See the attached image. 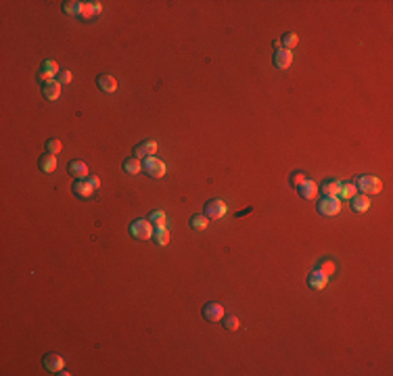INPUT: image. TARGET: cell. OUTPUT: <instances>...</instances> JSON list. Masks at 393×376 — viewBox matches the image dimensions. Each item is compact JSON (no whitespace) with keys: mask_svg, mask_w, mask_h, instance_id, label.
I'll return each instance as SVG.
<instances>
[{"mask_svg":"<svg viewBox=\"0 0 393 376\" xmlns=\"http://www.w3.org/2000/svg\"><path fill=\"white\" fill-rule=\"evenodd\" d=\"M61 84L57 82V79H50V82H46L44 86H42V96L46 98V100H57L59 96H61Z\"/></svg>","mask_w":393,"mask_h":376,"instance_id":"14","label":"cell"},{"mask_svg":"<svg viewBox=\"0 0 393 376\" xmlns=\"http://www.w3.org/2000/svg\"><path fill=\"white\" fill-rule=\"evenodd\" d=\"M341 211V201L337 197H322L318 201V213L320 216H337V213Z\"/></svg>","mask_w":393,"mask_h":376,"instance_id":"4","label":"cell"},{"mask_svg":"<svg viewBox=\"0 0 393 376\" xmlns=\"http://www.w3.org/2000/svg\"><path fill=\"white\" fill-rule=\"evenodd\" d=\"M59 79H57V82L59 84H69V82H72V71H67V69H63V71H59V75H57Z\"/></svg>","mask_w":393,"mask_h":376,"instance_id":"31","label":"cell"},{"mask_svg":"<svg viewBox=\"0 0 393 376\" xmlns=\"http://www.w3.org/2000/svg\"><path fill=\"white\" fill-rule=\"evenodd\" d=\"M55 374H57V376H69V374H72V372H67V370L63 368V370H59V372H55Z\"/></svg>","mask_w":393,"mask_h":376,"instance_id":"34","label":"cell"},{"mask_svg":"<svg viewBox=\"0 0 393 376\" xmlns=\"http://www.w3.org/2000/svg\"><path fill=\"white\" fill-rule=\"evenodd\" d=\"M341 190V182L337 180H326L322 186H318V192H322V197H337Z\"/></svg>","mask_w":393,"mask_h":376,"instance_id":"19","label":"cell"},{"mask_svg":"<svg viewBox=\"0 0 393 376\" xmlns=\"http://www.w3.org/2000/svg\"><path fill=\"white\" fill-rule=\"evenodd\" d=\"M59 71H61V69H59V65L55 63V61H50V59H48V61H44V63L40 65V74H38V77L46 84V82H50V79H53L55 75H59Z\"/></svg>","mask_w":393,"mask_h":376,"instance_id":"10","label":"cell"},{"mask_svg":"<svg viewBox=\"0 0 393 376\" xmlns=\"http://www.w3.org/2000/svg\"><path fill=\"white\" fill-rule=\"evenodd\" d=\"M318 270H322L324 274H328V276H330V274H335L337 266H335V261H332V259H320L318 261Z\"/></svg>","mask_w":393,"mask_h":376,"instance_id":"27","label":"cell"},{"mask_svg":"<svg viewBox=\"0 0 393 376\" xmlns=\"http://www.w3.org/2000/svg\"><path fill=\"white\" fill-rule=\"evenodd\" d=\"M226 211H228V205L222 199H214V201H209L207 205H205V218H209V220H222L226 216Z\"/></svg>","mask_w":393,"mask_h":376,"instance_id":"5","label":"cell"},{"mask_svg":"<svg viewBox=\"0 0 393 376\" xmlns=\"http://www.w3.org/2000/svg\"><path fill=\"white\" fill-rule=\"evenodd\" d=\"M272 63H274V67L280 69V71L289 69L291 63H293V50H285V48L276 50V53H274V59H272Z\"/></svg>","mask_w":393,"mask_h":376,"instance_id":"6","label":"cell"},{"mask_svg":"<svg viewBox=\"0 0 393 376\" xmlns=\"http://www.w3.org/2000/svg\"><path fill=\"white\" fill-rule=\"evenodd\" d=\"M207 224H209V218H205V216H195L193 220H190V228H193V230H205Z\"/></svg>","mask_w":393,"mask_h":376,"instance_id":"26","label":"cell"},{"mask_svg":"<svg viewBox=\"0 0 393 376\" xmlns=\"http://www.w3.org/2000/svg\"><path fill=\"white\" fill-rule=\"evenodd\" d=\"M82 6L84 2H76V0H69V2H63V11L67 15H82Z\"/></svg>","mask_w":393,"mask_h":376,"instance_id":"24","label":"cell"},{"mask_svg":"<svg viewBox=\"0 0 393 376\" xmlns=\"http://www.w3.org/2000/svg\"><path fill=\"white\" fill-rule=\"evenodd\" d=\"M203 318L207 322H220V320H224V307H222L220 303H207V305H203Z\"/></svg>","mask_w":393,"mask_h":376,"instance_id":"11","label":"cell"},{"mask_svg":"<svg viewBox=\"0 0 393 376\" xmlns=\"http://www.w3.org/2000/svg\"><path fill=\"white\" fill-rule=\"evenodd\" d=\"M356 188L362 195H377V192L383 190V182L377 176H362L356 180Z\"/></svg>","mask_w":393,"mask_h":376,"instance_id":"1","label":"cell"},{"mask_svg":"<svg viewBox=\"0 0 393 376\" xmlns=\"http://www.w3.org/2000/svg\"><path fill=\"white\" fill-rule=\"evenodd\" d=\"M143 169H145V174L151 176V178H163L165 171H167L165 163L161 159H157V157H147L145 163H143Z\"/></svg>","mask_w":393,"mask_h":376,"instance_id":"3","label":"cell"},{"mask_svg":"<svg viewBox=\"0 0 393 376\" xmlns=\"http://www.w3.org/2000/svg\"><path fill=\"white\" fill-rule=\"evenodd\" d=\"M326 282H328V274H324L322 270H314V272H310V276H308V287L310 289H314V291H322L326 287Z\"/></svg>","mask_w":393,"mask_h":376,"instance_id":"8","label":"cell"},{"mask_svg":"<svg viewBox=\"0 0 393 376\" xmlns=\"http://www.w3.org/2000/svg\"><path fill=\"white\" fill-rule=\"evenodd\" d=\"M297 42H299V38L293 32H287L283 38H280V46H283L285 50H293L297 46Z\"/></svg>","mask_w":393,"mask_h":376,"instance_id":"23","label":"cell"},{"mask_svg":"<svg viewBox=\"0 0 393 376\" xmlns=\"http://www.w3.org/2000/svg\"><path fill=\"white\" fill-rule=\"evenodd\" d=\"M96 86L103 90V92L113 94L115 90H117V79H115L113 75H109V74H100V75L96 77Z\"/></svg>","mask_w":393,"mask_h":376,"instance_id":"12","label":"cell"},{"mask_svg":"<svg viewBox=\"0 0 393 376\" xmlns=\"http://www.w3.org/2000/svg\"><path fill=\"white\" fill-rule=\"evenodd\" d=\"M153 240H155V245L165 247L167 242H169V230H167L165 226H155V230H153Z\"/></svg>","mask_w":393,"mask_h":376,"instance_id":"20","label":"cell"},{"mask_svg":"<svg viewBox=\"0 0 393 376\" xmlns=\"http://www.w3.org/2000/svg\"><path fill=\"white\" fill-rule=\"evenodd\" d=\"M351 209L356 213H364L370 209V199L368 195H354L351 197Z\"/></svg>","mask_w":393,"mask_h":376,"instance_id":"18","label":"cell"},{"mask_svg":"<svg viewBox=\"0 0 393 376\" xmlns=\"http://www.w3.org/2000/svg\"><path fill=\"white\" fill-rule=\"evenodd\" d=\"M100 11H103V4H100V2H84V6H82V15H79V17H84V19H92V17H96Z\"/></svg>","mask_w":393,"mask_h":376,"instance_id":"21","label":"cell"},{"mask_svg":"<svg viewBox=\"0 0 393 376\" xmlns=\"http://www.w3.org/2000/svg\"><path fill=\"white\" fill-rule=\"evenodd\" d=\"M61 140L59 138H48L46 140V153H50V155H57V153H61Z\"/></svg>","mask_w":393,"mask_h":376,"instance_id":"25","label":"cell"},{"mask_svg":"<svg viewBox=\"0 0 393 376\" xmlns=\"http://www.w3.org/2000/svg\"><path fill=\"white\" fill-rule=\"evenodd\" d=\"M88 182H90V186H92L94 190H96V188H100V180H98L96 176H88Z\"/></svg>","mask_w":393,"mask_h":376,"instance_id":"33","label":"cell"},{"mask_svg":"<svg viewBox=\"0 0 393 376\" xmlns=\"http://www.w3.org/2000/svg\"><path fill=\"white\" fill-rule=\"evenodd\" d=\"M291 182H293V186L297 188L299 184H304V182H306V178H304V174H301V171H297V174H293V176H291Z\"/></svg>","mask_w":393,"mask_h":376,"instance_id":"32","label":"cell"},{"mask_svg":"<svg viewBox=\"0 0 393 376\" xmlns=\"http://www.w3.org/2000/svg\"><path fill=\"white\" fill-rule=\"evenodd\" d=\"M274 48H276V50L283 48V46H280V40H274Z\"/></svg>","mask_w":393,"mask_h":376,"instance_id":"35","label":"cell"},{"mask_svg":"<svg viewBox=\"0 0 393 376\" xmlns=\"http://www.w3.org/2000/svg\"><path fill=\"white\" fill-rule=\"evenodd\" d=\"M297 192H299V197L301 199H306V201H312L316 195H318V184L316 182H312V180H306L304 184H299L297 186Z\"/></svg>","mask_w":393,"mask_h":376,"instance_id":"15","label":"cell"},{"mask_svg":"<svg viewBox=\"0 0 393 376\" xmlns=\"http://www.w3.org/2000/svg\"><path fill=\"white\" fill-rule=\"evenodd\" d=\"M67 171L72 174L76 180H86L88 176H90V171H88V165L84 163V161H72V163L67 165Z\"/></svg>","mask_w":393,"mask_h":376,"instance_id":"13","label":"cell"},{"mask_svg":"<svg viewBox=\"0 0 393 376\" xmlns=\"http://www.w3.org/2000/svg\"><path fill=\"white\" fill-rule=\"evenodd\" d=\"M130 234L138 240H147V238L153 236V224H151L149 220H136V222L130 224Z\"/></svg>","mask_w":393,"mask_h":376,"instance_id":"2","label":"cell"},{"mask_svg":"<svg viewBox=\"0 0 393 376\" xmlns=\"http://www.w3.org/2000/svg\"><path fill=\"white\" fill-rule=\"evenodd\" d=\"M155 153H157V142H153V140L138 142V145L134 147V157H138V159L155 157Z\"/></svg>","mask_w":393,"mask_h":376,"instance_id":"7","label":"cell"},{"mask_svg":"<svg viewBox=\"0 0 393 376\" xmlns=\"http://www.w3.org/2000/svg\"><path fill=\"white\" fill-rule=\"evenodd\" d=\"M224 328H226V330H230V332L236 330V328H238V318H236V316H228V318H224Z\"/></svg>","mask_w":393,"mask_h":376,"instance_id":"30","label":"cell"},{"mask_svg":"<svg viewBox=\"0 0 393 376\" xmlns=\"http://www.w3.org/2000/svg\"><path fill=\"white\" fill-rule=\"evenodd\" d=\"M339 195L343 197V199H351L354 195H358V188H356V184H341V190H339Z\"/></svg>","mask_w":393,"mask_h":376,"instance_id":"28","label":"cell"},{"mask_svg":"<svg viewBox=\"0 0 393 376\" xmlns=\"http://www.w3.org/2000/svg\"><path fill=\"white\" fill-rule=\"evenodd\" d=\"M72 188H74V195H76V197H79V199H88V197L94 192V188L90 186L88 178H86V180H76Z\"/></svg>","mask_w":393,"mask_h":376,"instance_id":"16","label":"cell"},{"mask_svg":"<svg viewBox=\"0 0 393 376\" xmlns=\"http://www.w3.org/2000/svg\"><path fill=\"white\" fill-rule=\"evenodd\" d=\"M149 222L153 224V226H165V213L163 211H153L149 216Z\"/></svg>","mask_w":393,"mask_h":376,"instance_id":"29","label":"cell"},{"mask_svg":"<svg viewBox=\"0 0 393 376\" xmlns=\"http://www.w3.org/2000/svg\"><path fill=\"white\" fill-rule=\"evenodd\" d=\"M42 364L50 372H59L65 368V360H63V355H59V353H46L42 358Z\"/></svg>","mask_w":393,"mask_h":376,"instance_id":"9","label":"cell"},{"mask_svg":"<svg viewBox=\"0 0 393 376\" xmlns=\"http://www.w3.org/2000/svg\"><path fill=\"white\" fill-rule=\"evenodd\" d=\"M124 171H126V174H130V176L140 174V171H143V163H140V159H138V157L126 159V161H124Z\"/></svg>","mask_w":393,"mask_h":376,"instance_id":"22","label":"cell"},{"mask_svg":"<svg viewBox=\"0 0 393 376\" xmlns=\"http://www.w3.org/2000/svg\"><path fill=\"white\" fill-rule=\"evenodd\" d=\"M38 167H40V171H44V174H53L57 169V157L50 153H44L38 159Z\"/></svg>","mask_w":393,"mask_h":376,"instance_id":"17","label":"cell"}]
</instances>
